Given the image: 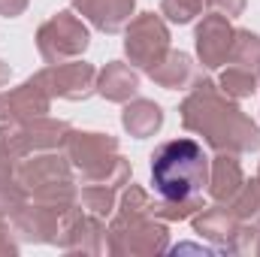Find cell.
Instances as JSON below:
<instances>
[{"label": "cell", "instance_id": "obj_21", "mask_svg": "<svg viewBox=\"0 0 260 257\" xmlns=\"http://www.w3.org/2000/svg\"><path fill=\"white\" fill-rule=\"evenodd\" d=\"M230 64L260 73V34L248 30V27H239L236 30L233 49H230Z\"/></svg>", "mask_w": 260, "mask_h": 257}, {"label": "cell", "instance_id": "obj_13", "mask_svg": "<svg viewBox=\"0 0 260 257\" xmlns=\"http://www.w3.org/2000/svg\"><path fill=\"white\" fill-rule=\"evenodd\" d=\"M49 109H52V97L34 76L27 82H21L18 88L0 91V121L40 118V115H49Z\"/></svg>", "mask_w": 260, "mask_h": 257}, {"label": "cell", "instance_id": "obj_27", "mask_svg": "<svg viewBox=\"0 0 260 257\" xmlns=\"http://www.w3.org/2000/svg\"><path fill=\"white\" fill-rule=\"evenodd\" d=\"M0 254H18V242L12 239V224H9V215L3 209H0Z\"/></svg>", "mask_w": 260, "mask_h": 257}, {"label": "cell", "instance_id": "obj_23", "mask_svg": "<svg viewBox=\"0 0 260 257\" xmlns=\"http://www.w3.org/2000/svg\"><path fill=\"white\" fill-rule=\"evenodd\" d=\"M233 209V215L245 224H260V176H254L251 182H245L239 194L227 203Z\"/></svg>", "mask_w": 260, "mask_h": 257}, {"label": "cell", "instance_id": "obj_24", "mask_svg": "<svg viewBox=\"0 0 260 257\" xmlns=\"http://www.w3.org/2000/svg\"><path fill=\"white\" fill-rule=\"evenodd\" d=\"M79 203L85 212H94L100 218H109L118 206V191L106 185H82L79 188Z\"/></svg>", "mask_w": 260, "mask_h": 257}, {"label": "cell", "instance_id": "obj_9", "mask_svg": "<svg viewBox=\"0 0 260 257\" xmlns=\"http://www.w3.org/2000/svg\"><path fill=\"white\" fill-rule=\"evenodd\" d=\"M64 154L73 164V170L85 176L100 173L103 167L112 164V157L118 154V139L112 133H94V130H73L64 139Z\"/></svg>", "mask_w": 260, "mask_h": 257}, {"label": "cell", "instance_id": "obj_20", "mask_svg": "<svg viewBox=\"0 0 260 257\" xmlns=\"http://www.w3.org/2000/svg\"><path fill=\"white\" fill-rule=\"evenodd\" d=\"M218 88H221L227 97H233V100H245V97H251V94L260 91V73L230 64L224 73H221Z\"/></svg>", "mask_w": 260, "mask_h": 257}, {"label": "cell", "instance_id": "obj_22", "mask_svg": "<svg viewBox=\"0 0 260 257\" xmlns=\"http://www.w3.org/2000/svg\"><path fill=\"white\" fill-rule=\"evenodd\" d=\"M27 200V191L21 188V182H18V176H15V164L6 157V154H0V209L9 215L15 206H21Z\"/></svg>", "mask_w": 260, "mask_h": 257}, {"label": "cell", "instance_id": "obj_5", "mask_svg": "<svg viewBox=\"0 0 260 257\" xmlns=\"http://www.w3.org/2000/svg\"><path fill=\"white\" fill-rule=\"evenodd\" d=\"M88 43H91V34H88L85 21L79 15H73L70 9L55 12L37 30V52L46 64H64L73 58H82Z\"/></svg>", "mask_w": 260, "mask_h": 257}, {"label": "cell", "instance_id": "obj_4", "mask_svg": "<svg viewBox=\"0 0 260 257\" xmlns=\"http://www.w3.org/2000/svg\"><path fill=\"white\" fill-rule=\"evenodd\" d=\"M70 124L64 118H24V121H0V154H6L12 164H21L24 157L37 151H58L64 148Z\"/></svg>", "mask_w": 260, "mask_h": 257}, {"label": "cell", "instance_id": "obj_3", "mask_svg": "<svg viewBox=\"0 0 260 257\" xmlns=\"http://www.w3.org/2000/svg\"><path fill=\"white\" fill-rule=\"evenodd\" d=\"M106 251L115 257H157L170 251V227L154 215H118L106 227Z\"/></svg>", "mask_w": 260, "mask_h": 257}, {"label": "cell", "instance_id": "obj_25", "mask_svg": "<svg viewBox=\"0 0 260 257\" xmlns=\"http://www.w3.org/2000/svg\"><path fill=\"white\" fill-rule=\"evenodd\" d=\"M203 197H188V200H154V209L151 215L160 218V221H185V218H194L197 212L203 209Z\"/></svg>", "mask_w": 260, "mask_h": 257}, {"label": "cell", "instance_id": "obj_26", "mask_svg": "<svg viewBox=\"0 0 260 257\" xmlns=\"http://www.w3.org/2000/svg\"><path fill=\"white\" fill-rule=\"evenodd\" d=\"M206 9V0H160V15L173 24H191Z\"/></svg>", "mask_w": 260, "mask_h": 257}, {"label": "cell", "instance_id": "obj_10", "mask_svg": "<svg viewBox=\"0 0 260 257\" xmlns=\"http://www.w3.org/2000/svg\"><path fill=\"white\" fill-rule=\"evenodd\" d=\"M58 248L67 254H103L106 251V224L100 215L79 209V203L67 212Z\"/></svg>", "mask_w": 260, "mask_h": 257}, {"label": "cell", "instance_id": "obj_11", "mask_svg": "<svg viewBox=\"0 0 260 257\" xmlns=\"http://www.w3.org/2000/svg\"><path fill=\"white\" fill-rule=\"evenodd\" d=\"M15 176L30 197V194H40L46 188L73 182V164L67 160V154H58V151H37L15 167Z\"/></svg>", "mask_w": 260, "mask_h": 257}, {"label": "cell", "instance_id": "obj_31", "mask_svg": "<svg viewBox=\"0 0 260 257\" xmlns=\"http://www.w3.org/2000/svg\"><path fill=\"white\" fill-rule=\"evenodd\" d=\"M257 254H260V239H257Z\"/></svg>", "mask_w": 260, "mask_h": 257}, {"label": "cell", "instance_id": "obj_8", "mask_svg": "<svg viewBox=\"0 0 260 257\" xmlns=\"http://www.w3.org/2000/svg\"><path fill=\"white\" fill-rule=\"evenodd\" d=\"M34 79L46 88V94L55 100H88L91 94H97V70L88 61H64V64H46L40 73H34Z\"/></svg>", "mask_w": 260, "mask_h": 257}, {"label": "cell", "instance_id": "obj_29", "mask_svg": "<svg viewBox=\"0 0 260 257\" xmlns=\"http://www.w3.org/2000/svg\"><path fill=\"white\" fill-rule=\"evenodd\" d=\"M27 3L30 0H0V15L3 18H18V15H24Z\"/></svg>", "mask_w": 260, "mask_h": 257}, {"label": "cell", "instance_id": "obj_17", "mask_svg": "<svg viewBox=\"0 0 260 257\" xmlns=\"http://www.w3.org/2000/svg\"><path fill=\"white\" fill-rule=\"evenodd\" d=\"M242 185H245V173H242L236 154L218 151V157L209 164V188H206L209 197L215 203H230Z\"/></svg>", "mask_w": 260, "mask_h": 257}, {"label": "cell", "instance_id": "obj_19", "mask_svg": "<svg viewBox=\"0 0 260 257\" xmlns=\"http://www.w3.org/2000/svg\"><path fill=\"white\" fill-rule=\"evenodd\" d=\"M121 127L127 130L133 139H148V136H154L157 130L164 127V109H160L154 100L133 97V100L124 103Z\"/></svg>", "mask_w": 260, "mask_h": 257}, {"label": "cell", "instance_id": "obj_1", "mask_svg": "<svg viewBox=\"0 0 260 257\" xmlns=\"http://www.w3.org/2000/svg\"><path fill=\"white\" fill-rule=\"evenodd\" d=\"M182 127L203 136V142L215 151L251 154L260 151V127L239 109L233 97H227L218 82L197 76L191 94L179 106Z\"/></svg>", "mask_w": 260, "mask_h": 257}, {"label": "cell", "instance_id": "obj_16", "mask_svg": "<svg viewBox=\"0 0 260 257\" xmlns=\"http://www.w3.org/2000/svg\"><path fill=\"white\" fill-rule=\"evenodd\" d=\"M139 91V73L124 61H109L97 70V94L109 103H127Z\"/></svg>", "mask_w": 260, "mask_h": 257}, {"label": "cell", "instance_id": "obj_15", "mask_svg": "<svg viewBox=\"0 0 260 257\" xmlns=\"http://www.w3.org/2000/svg\"><path fill=\"white\" fill-rule=\"evenodd\" d=\"M70 3L82 18H88L103 34H121L136 9V0H70Z\"/></svg>", "mask_w": 260, "mask_h": 257}, {"label": "cell", "instance_id": "obj_2", "mask_svg": "<svg viewBox=\"0 0 260 257\" xmlns=\"http://www.w3.org/2000/svg\"><path fill=\"white\" fill-rule=\"evenodd\" d=\"M209 164L212 160L197 139H170L151 154V188L164 200L203 197L209 188Z\"/></svg>", "mask_w": 260, "mask_h": 257}, {"label": "cell", "instance_id": "obj_32", "mask_svg": "<svg viewBox=\"0 0 260 257\" xmlns=\"http://www.w3.org/2000/svg\"><path fill=\"white\" fill-rule=\"evenodd\" d=\"M257 176H260V167H257Z\"/></svg>", "mask_w": 260, "mask_h": 257}, {"label": "cell", "instance_id": "obj_14", "mask_svg": "<svg viewBox=\"0 0 260 257\" xmlns=\"http://www.w3.org/2000/svg\"><path fill=\"white\" fill-rule=\"evenodd\" d=\"M239 218L233 215V209L227 203H215V206H203L200 212L194 215V233L200 239L212 242L218 251L230 254L233 248V236L239 230Z\"/></svg>", "mask_w": 260, "mask_h": 257}, {"label": "cell", "instance_id": "obj_18", "mask_svg": "<svg viewBox=\"0 0 260 257\" xmlns=\"http://www.w3.org/2000/svg\"><path fill=\"white\" fill-rule=\"evenodd\" d=\"M148 76H151L154 85H160L167 91H185V88H191L197 82V67H194L188 52L170 49L160 64H154L148 70Z\"/></svg>", "mask_w": 260, "mask_h": 257}, {"label": "cell", "instance_id": "obj_28", "mask_svg": "<svg viewBox=\"0 0 260 257\" xmlns=\"http://www.w3.org/2000/svg\"><path fill=\"white\" fill-rule=\"evenodd\" d=\"M206 6H209L212 12H221V15H227V18H236V15L245 12L248 0H206Z\"/></svg>", "mask_w": 260, "mask_h": 257}, {"label": "cell", "instance_id": "obj_12", "mask_svg": "<svg viewBox=\"0 0 260 257\" xmlns=\"http://www.w3.org/2000/svg\"><path fill=\"white\" fill-rule=\"evenodd\" d=\"M233 37H236V27L230 24L227 15H221V12L203 15V21L197 24V34H194L200 64L206 70H218L221 64H227L230 49H233Z\"/></svg>", "mask_w": 260, "mask_h": 257}, {"label": "cell", "instance_id": "obj_6", "mask_svg": "<svg viewBox=\"0 0 260 257\" xmlns=\"http://www.w3.org/2000/svg\"><path fill=\"white\" fill-rule=\"evenodd\" d=\"M167 52H170V27L160 15L142 12L130 18V24L124 27V55L130 67L148 73L154 64L167 58Z\"/></svg>", "mask_w": 260, "mask_h": 257}, {"label": "cell", "instance_id": "obj_30", "mask_svg": "<svg viewBox=\"0 0 260 257\" xmlns=\"http://www.w3.org/2000/svg\"><path fill=\"white\" fill-rule=\"evenodd\" d=\"M9 76H12V70H9V64L6 61H0V88L9 82Z\"/></svg>", "mask_w": 260, "mask_h": 257}, {"label": "cell", "instance_id": "obj_7", "mask_svg": "<svg viewBox=\"0 0 260 257\" xmlns=\"http://www.w3.org/2000/svg\"><path fill=\"white\" fill-rule=\"evenodd\" d=\"M70 209H73V206H70ZM70 209L27 197L21 206H15V209L9 212L12 233H18V239H24V242L58 245V236H61V227H64V218H67Z\"/></svg>", "mask_w": 260, "mask_h": 257}]
</instances>
